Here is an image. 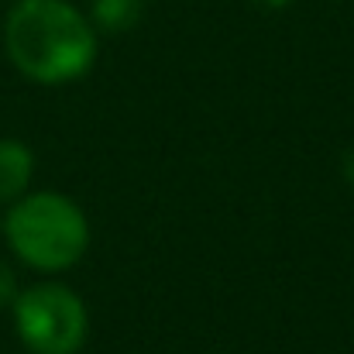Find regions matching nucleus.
<instances>
[{
	"instance_id": "obj_1",
	"label": "nucleus",
	"mask_w": 354,
	"mask_h": 354,
	"mask_svg": "<svg viewBox=\"0 0 354 354\" xmlns=\"http://www.w3.org/2000/svg\"><path fill=\"white\" fill-rule=\"evenodd\" d=\"M14 69L38 86H66L97 66L100 31L69 0H17L3 24Z\"/></svg>"
},
{
	"instance_id": "obj_2",
	"label": "nucleus",
	"mask_w": 354,
	"mask_h": 354,
	"mask_svg": "<svg viewBox=\"0 0 354 354\" xmlns=\"http://www.w3.org/2000/svg\"><path fill=\"white\" fill-rule=\"evenodd\" d=\"M10 251L41 275L69 272L90 248V221L66 193H24L3 217Z\"/></svg>"
},
{
	"instance_id": "obj_3",
	"label": "nucleus",
	"mask_w": 354,
	"mask_h": 354,
	"mask_svg": "<svg viewBox=\"0 0 354 354\" xmlns=\"http://www.w3.org/2000/svg\"><path fill=\"white\" fill-rule=\"evenodd\" d=\"M14 330L31 354H80L90 334V313L76 289L62 282H38L10 303Z\"/></svg>"
},
{
	"instance_id": "obj_4",
	"label": "nucleus",
	"mask_w": 354,
	"mask_h": 354,
	"mask_svg": "<svg viewBox=\"0 0 354 354\" xmlns=\"http://www.w3.org/2000/svg\"><path fill=\"white\" fill-rule=\"evenodd\" d=\"M35 176V155L17 138H0V203H14L28 193Z\"/></svg>"
},
{
	"instance_id": "obj_5",
	"label": "nucleus",
	"mask_w": 354,
	"mask_h": 354,
	"mask_svg": "<svg viewBox=\"0 0 354 354\" xmlns=\"http://www.w3.org/2000/svg\"><path fill=\"white\" fill-rule=\"evenodd\" d=\"M145 17V0H90V21L104 35H124Z\"/></svg>"
},
{
	"instance_id": "obj_6",
	"label": "nucleus",
	"mask_w": 354,
	"mask_h": 354,
	"mask_svg": "<svg viewBox=\"0 0 354 354\" xmlns=\"http://www.w3.org/2000/svg\"><path fill=\"white\" fill-rule=\"evenodd\" d=\"M17 275L10 272V265H3L0 261V306H10L14 299H17Z\"/></svg>"
},
{
	"instance_id": "obj_7",
	"label": "nucleus",
	"mask_w": 354,
	"mask_h": 354,
	"mask_svg": "<svg viewBox=\"0 0 354 354\" xmlns=\"http://www.w3.org/2000/svg\"><path fill=\"white\" fill-rule=\"evenodd\" d=\"M341 176H344V183L354 189V148L344 151V158H341Z\"/></svg>"
},
{
	"instance_id": "obj_8",
	"label": "nucleus",
	"mask_w": 354,
	"mask_h": 354,
	"mask_svg": "<svg viewBox=\"0 0 354 354\" xmlns=\"http://www.w3.org/2000/svg\"><path fill=\"white\" fill-rule=\"evenodd\" d=\"M254 7H265V10H282V7H289L292 0H251Z\"/></svg>"
}]
</instances>
